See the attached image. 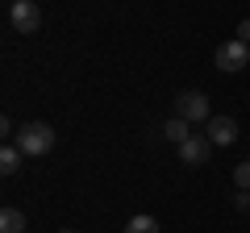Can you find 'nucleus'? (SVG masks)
Returning a JSON list of instances; mask_svg holds the SVG:
<instances>
[{
	"mask_svg": "<svg viewBox=\"0 0 250 233\" xmlns=\"http://www.w3.org/2000/svg\"><path fill=\"white\" fill-rule=\"evenodd\" d=\"M13 146H17L25 158H42V154H50V150H54V129L46 125V121H29V125H21V129H17Z\"/></svg>",
	"mask_w": 250,
	"mask_h": 233,
	"instance_id": "1",
	"label": "nucleus"
},
{
	"mask_svg": "<svg viewBox=\"0 0 250 233\" xmlns=\"http://www.w3.org/2000/svg\"><path fill=\"white\" fill-rule=\"evenodd\" d=\"M175 116H184L188 125H200V121H208V96L205 92H179L175 96Z\"/></svg>",
	"mask_w": 250,
	"mask_h": 233,
	"instance_id": "2",
	"label": "nucleus"
},
{
	"mask_svg": "<svg viewBox=\"0 0 250 233\" xmlns=\"http://www.w3.org/2000/svg\"><path fill=\"white\" fill-rule=\"evenodd\" d=\"M9 25L17 29V34H38V29H42V9H38L34 0H13Z\"/></svg>",
	"mask_w": 250,
	"mask_h": 233,
	"instance_id": "3",
	"label": "nucleus"
},
{
	"mask_svg": "<svg viewBox=\"0 0 250 233\" xmlns=\"http://www.w3.org/2000/svg\"><path fill=\"white\" fill-rule=\"evenodd\" d=\"M217 67H221V71H242V67H250V46L246 42H238V38H233V42H221L217 46Z\"/></svg>",
	"mask_w": 250,
	"mask_h": 233,
	"instance_id": "4",
	"label": "nucleus"
},
{
	"mask_svg": "<svg viewBox=\"0 0 250 233\" xmlns=\"http://www.w3.org/2000/svg\"><path fill=\"white\" fill-rule=\"evenodd\" d=\"M175 150H179V162H184V167H205L208 154H213V142H208L205 134H192L184 146H175Z\"/></svg>",
	"mask_w": 250,
	"mask_h": 233,
	"instance_id": "5",
	"label": "nucleus"
},
{
	"mask_svg": "<svg viewBox=\"0 0 250 233\" xmlns=\"http://www.w3.org/2000/svg\"><path fill=\"white\" fill-rule=\"evenodd\" d=\"M205 137L213 146H233L238 142V121H233V116H208L205 121Z\"/></svg>",
	"mask_w": 250,
	"mask_h": 233,
	"instance_id": "6",
	"label": "nucleus"
},
{
	"mask_svg": "<svg viewBox=\"0 0 250 233\" xmlns=\"http://www.w3.org/2000/svg\"><path fill=\"white\" fill-rule=\"evenodd\" d=\"M159 137H167V142H175V146H184V142H188V137H192V125H188L184 116H171L167 125H163V129H159Z\"/></svg>",
	"mask_w": 250,
	"mask_h": 233,
	"instance_id": "7",
	"label": "nucleus"
},
{
	"mask_svg": "<svg viewBox=\"0 0 250 233\" xmlns=\"http://www.w3.org/2000/svg\"><path fill=\"white\" fill-rule=\"evenodd\" d=\"M0 233H25V213L21 208H4L0 213Z\"/></svg>",
	"mask_w": 250,
	"mask_h": 233,
	"instance_id": "8",
	"label": "nucleus"
},
{
	"mask_svg": "<svg viewBox=\"0 0 250 233\" xmlns=\"http://www.w3.org/2000/svg\"><path fill=\"white\" fill-rule=\"evenodd\" d=\"M21 162H25V154H21L13 142L4 146V150H0V171H4V175H17V167H21Z\"/></svg>",
	"mask_w": 250,
	"mask_h": 233,
	"instance_id": "9",
	"label": "nucleus"
},
{
	"mask_svg": "<svg viewBox=\"0 0 250 233\" xmlns=\"http://www.w3.org/2000/svg\"><path fill=\"white\" fill-rule=\"evenodd\" d=\"M125 233H159V221H154L150 213H138L125 221Z\"/></svg>",
	"mask_w": 250,
	"mask_h": 233,
	"instance_id": "10",
	"label": "nucleus"
},
{
	"mask_svg": "<svg viewBox=\"0 0 250 233\" xmlns=\"http://www.w3.org/2000/svg\"><path fill=\"white\" fill-rule=\"evenodd\" d=\"M233 183H238V192H250V158L233 171Z\"/></svg>",
	"mask_w": 250,
	"mask_h": 233,
	"instance_id": "11",
	"label": "nucleus"
},
{
	"mask_svg": "<svg viewBox=\"0 0 250 233\" xmlns=\"http://www.w3.org/2000/svg\"><path fill=\"white\" fill-rule=\"evenodd\" d=\"M238 42H246V46H250V17L238 25Z\"/></svg>",
	"mask_w": 250,
	"mask_h": 233,
	"instance_id": "12",
	"label": "nucleus"
},
{
	"mask_svg": "<svg viewBox=\"0 0 250 233\" xmlns=\"http://www.w3.org/2000/svg\"><path fill=\"white\" fill-rule=\"evenodd\" d=\"M233 204H238V208H250V192H238V196H233Z\"/></svg>",
	"mask_w": 250,
	"mask_h": 233,
	"instance_id": "13",
	"label": "nucleus"
},
{
	"mask_svg": "<svg viewBox=\"0 0 250 233\" xmlns=\"http://www.w3.org/2000/svg\"><path fill=\"white\" fill-rule=\"evenodd\" d=\"M59 233H75V229H59Z\"/></svg>",
	"mask_w": 250,
	"mask_h": 233,
	"instance_id": "14",
	"label": "nucleus"
}]
</instances>
